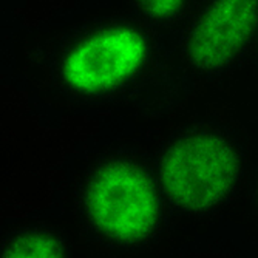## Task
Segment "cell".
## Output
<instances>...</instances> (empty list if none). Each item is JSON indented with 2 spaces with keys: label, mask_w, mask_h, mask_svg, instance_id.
Instances as JSON below:
<instances>
[{
  "label": "cell",
  "mask_w": 258,
  "mask_h": 258,
  "mask_svg": "<svg viewBox=\"0 0 258 258\" xmlns=\"http://www.w3.org/2000/svg\"><path fill=\"white\" fill-rule=\"evenodd\" d=\"M65 253L63 241L48 230H19L2 243V256L7 258H57Z\"/></svg>",
  "instance_id": "cell-5"
},
{
  "label": "cell",
  "mask_w": 258,
  "mask_h": 258,
  "mask_svg": "<svg viewBox=\"0 0 258 258\" xmlns=\"http://www.w3.org/2000/svg\"><path fill=\"white\" fill-rule=\"evenodd\" d=\"M133 4L144 19L166 25L182 16L189 0H133Z\"/></svg>",
  "instance_id": "cell-6"
},
{
  "label": "cell",
  "mask_w": 258,
  "mask_h": 258,
  "mask_svg": "<svg viewBox=\"0 0 258 258\" xmlns=\"http://www.w3.org/2000/svg\"><path fill=\"white\" fill-rule=\"evenodd\" d=\"M255 200H256V207H258V181H256V189H255Z\"/></svg>",
  "instance_id": "cell-7"
},
{
  "label": "cell",
  "mask_w": 258,
  "mask_h": 258,
  "mask_svg": "<svg viewBox=\"0 0 258 258\" xmlns=\"http://www.w3.org/2000/svg\"><path fill=\"white\" fill-rule=\"evenodd\" d=\"M161 185L128 158H108L93 167L81 189L84 218L102 241L136 247L153 238L162 223Z\"/></svg>",
  "instance_id": "cell-1"
},
{
  "label": "cell",
  "mask_w": 258,
  "mask_h": 258,
  "mask_svg": "<svg viewBox=\"0 0 258 258\" xmlns=\"http://www.w3.org/2000/svg\"><path fill=\"white\" fill-rule=\"evenodd\" d=\"M149 56V37L138 25L110 22L68 46L59 62V75L76 95L102 96L132 82Z\"/></svg>",
  "instance_id": "cell-3"
},
{
  "label": "cell",
  "mask_w": 258,
  "mask_h": 258,
  "mask_svg": "<svg viewBox=\"0 0 258 258\" xmlns=\"http://www.w3.org/2000/svg\"><path fill=\"white\" fill-rule=\"evenodd\" d=\"M241 175L237 143L215 128L179 135L164 149L158 166L162 194L187 214H206L223 206L235 194Z\"/></svg>",
  "instance_id": "cell-2"
},
{
  "label": "cell",
  "mask_w": 258,
  "mask_h": 258,
  "mask_svg": "<svg viewBox=\"0 0 258 258\" xmlns=\"http://www.w3.org/2000/svg\"><path fill=\"white\" fill-rule=\"evenodd\" d=\"M258 36V0H206L190 22L182 50L201 73L229 70Z\"/></svg>",
  "instance_id": "cell-4"
},
{
  "label": "cell",
  "mask_w": 258,
  "mask_h": 258,
  "mask_svg": "<svg viewBox=\"0 0 258 258\" xmlns=\"http://www.w3.org/2000/svg\"><path fill=\"white\" fill-rule=\"evenodd\" d=\"M256 40H258V36H256Z\"/></svg>",
  "instance_id": "cell-8"
}]
</instances>
